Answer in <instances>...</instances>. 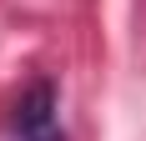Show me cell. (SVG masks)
Listing matches in <instances>:
<instances>
[{
  "instance_id": "cell-1",
  "label": "cell",
  "mask_w": 146,
  "mask_h": 141,
  "mask_svg": "<svg viewBox=\"0 0 146 141\" xmlns=\"http://www.w3.org/2000/svg\"><path fill=\"white\" fill-rule=\"evenodd\" d=\"M10 141H66L60 116H56V86L50 81H35L25 96L15 101V111H10Z\"/></svg>"
}]
</instances>
